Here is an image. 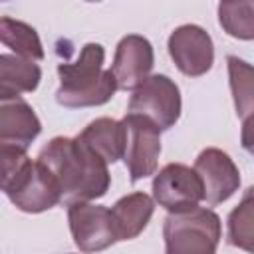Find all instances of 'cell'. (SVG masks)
<instances>
[{
	"mask_svg": "<svg viewBox=\"0 0 254 254\" xmlns=\"http://www.w3.org/2000/svg\"><path fill=\"white\" fill-rule=\"evenodd\" d=\"M0 40L6 48L12 50V54L30 58V60H44V46L42 40L36 32V28H32L30 24L10 18V16H2L0 18Z\"/></svg>",
	"mask_w": 254,
	"mask_h": 254,
	"instance_id": "e0dca14e",
	"label": "cell"
},
{
	"mask_svg": "<svg viewBox=\"0 0 254 254\" xmlns=\"http://www.w3.org/2000/svg\"><path fill=\"white\" fill-rule=\"evenodd\" d=\"M240 143H242L244 151H248L250 155H254V113H250V115L244 117V121H242Z\"/></svg>",
	"mask_w": 254,
	"mask_h": 254,
	"instance_id": "ffe728a7",
	"label": "cell"
},
{
	"mask_svg": "<svg viewBox=\"0 0 254 254\" xmlns=\"http://www.w3.org/2000/svg\"><path fill=\"white\" fill-rule=\"evenodd\" d=\"M125 127L123 161L131 183L155 175L161 155V129L145 115L125 113L121 119Z\"/></svg>",
	"mask_w": 254,
	"mask_h": 254,
	"instance_id": "8992f818",
	"label": "cell"
},
{
	"mask_svg": "<svg viewBox=\"0 0 254 254\" xmlns=\"http://www.w3.org/2000/svg\"><path fill=\"white\" fill-rule=\"evenodd\" d=\"M226 67L236 115L244 119L254 113V65L238 56H228Z\"/></svg>",
	"mask_w": 254,
	"mask_h": 254,
	"instance_id": "ac0fdd59",
	"label": "cell"
},
{
	"mask_svg": "<svg viewBox=\"0 0 254 254\" xmlns=\"http://www.w3.org/2000/svg\"><path fill=\"white\" fill-rule=\"evenodd\" d=\"M155 65V52L151 42L139 34H127L119 40L111 64V71L117 79V87L133 91L139 87Z\"/></svg>",
	"mask_w": 254,
	"mask_h": 254,
	"instance_id": "8fae6325",
	"label": "cell"
},
{
	"mask_svg": "<svg viewBox=\"0 0 254 254\" xmlns=\"http://www.w3.org/2000/svg\"><path fill=\"white\" fill-rule=\"evenodd\" d=\"M194 171L202 181L204 200L210 206L226 202L240 189V171L230 155L222 149H202L194 159Z\"/></svg>",
	"mask_w": 254,
	"mask_h": 254,
	"instance_id": "30bf717a",
	"label": "cell"
},
{
	"mask_svg": "<svg viewBox=\"0 0 254 254\" xmlns=\"http://www.w3.org/2000/svg\"><path fill=\"white\" fill-rule=\"evenodd\" d=\"M218 24L230 38L254 40V0H220Z\"/></svg>",
	"mask_w": 254,
	"mask_h": 254,
	"instance_id": "d6986e66",
	"label": "cell"
},
{
	"mask_svg": "<svg viewBox=\"0 0 254 254\" xmlns=\"http://www.w3.org/2000/svg\"><path fill=\"white\" fill-rule=\"evenodd\" d=\"M181 89L169 75L163 73L149 75L139 87L133 89V95L127 103V113L149 117L161 131L175 127L181 117Z\"/></svg>",
	"mask_w": 254,
	"mask_h": 254,
	"instance_id": "5b68a950",
	"label": "cell"
},
{
	"mask_svg": "<svg viewBox=\"0 0 254 254\" xmlns=\"http://www.w3.org/2000/svg\"><path fill=\"white\" fill-rule=\"evenodd\" d=\"M85 2H101V0H85Z\"/></svg>",
	"mask_w": 254,
	"mask_h": 254,
	"instance_id": "44dd1931",
	"label": "cell"
},
{
	"mask_svg": "<svg viewBox=\"0 0 254 254\" xmlns=\"http://www.w3.org/2000/svg\"><path fill=\"white\" fill-rule=\"evenodd\" d=\"M226 236L228 244L254 252V185L244 190L240 202L228 212Z\"/></svg>",
	"mask_w": 254,
	"mask_h": 254,
	"instance_id": "2e32d148",
	"label": "cell"
},
{
	"mask_svg": "<svg viewBox=\"0 0 254 254\" xmlns=\"http://www.w3.org/2000/svg\"><path fill=\"white\" fill-rule=\"evenodd\" d=\"M67 224L73 244L81 252H99L119 242L111 208L93 204L91 200L69 202Z\"/></svg>",
	"mask_w": 254,
	"mask_h": 254,
	"instance_id": "52a82bcc",
	"label": "cell"
},
{
	"mask_svg": "<svg viewBox=\"0 0 254 254\" xmlns=\"http://www.w3.org/2000/svg\"><path fill=\"white\" fill-rule=\"evenodd\" d=\"M58 179L62 189V202L101 198L111 185L107 161L91 149L79 135L54 137L48 141L38 157Z\"/></svg>",
	"mask_w": 254,
	"mask_h": 254,
	"instance_id": "6da1fadb",
	"label": "cell"
},
{
	"mask_svg": "<svg viewBox=\"0 0 254 254\" xmlns=\"http://www.w3.org/2000/svg\"><path fill=\"white\" fill-rule=\"evenodd\" d=\"M103 62V46L89 42L81 48L73 64H58L60 87L56 91V101L69 109L105 105L119 87L113 71L105 69Z\"/></svg>",
	"mask_w": 254,
	"mask_h": 254,
	"instance_id": "3957f363",
	"label": "cell"
},
{
	"mask_svg": "<svg viewBox=\"0 0 254 254\" xmlns=\"http://www.w3.org/2000/svg\"><path fill=\"white\" fill-rule=\"evenodd\" d=\"M167 50L177 69L189 77H200L214 64V44L210 34L196 24H183L169 36Z\"/></svg>",
	"mask_w": 254,
	"mask_h": 254,
	"instance_id": "9c48e42d",
	"label": "cell"
},
{
	"mask_svg": "<svg viewBox=\"0 0 254 254\" xmlns=\"http://www.w3.org/2000/svg\"><path fill=\"white\" fill-rule=\"evenodd\" d=\"M153 198L169 212H181L204 200V189L194 167L169 163L153 179Z\"/></svg>",
	"mask_w": 254,
	"mask_h": 254,
	"instance_id": "ba28073f",
	"label": "cell"
},
{
	"mask_svg": "<svg viewBox=\"0 0 254 254\" xmlns=\"http://www.w3.org/2000/svg\"><path fill=\"white\" fill-rule=\"evenodd\" d=\"M222 238L220 216L212 208L192 206L181 212H169L163 222V240L167 254H212Z\"/></svg>",
	"mask_w": 254,
	"mask_h": 254,
	"instance_id": "277c9868",
	"label": "cell"
},
{
	"mask_svg": "<svg viewBox=\"0 0 254 254\" xmlns=\"http://www.w3.org/2000/svg\"><path fill=\"white\" fill-rule=\"evenodd\" d=\"M42 69L36 60L18 54H0V99L38 89Z\"/></svg>",
	"mask_w": 254,
	"mask_h": 254,
	"instance_id": "5bb4252c",
	"label": "cell"
},
{
	"mask_svg": "<svg viewBox=\"0 0 254 254\" xmlns=\"http://www.w3.org/2000/svg\"><path fill=\"white\" fill-rule=\"evenodd\" d=\"M155 212V198L147 192H129L115 200L111 206L115 230L119 240H133L137 238L149 224Z\"/></svg>",
	"mask_w": 254,
	"mask_h": 254,
	"instance_id": "4fadbf2b",
	"label": "cell"
},
{
	"mask_svg": "<svg viewBox=\"0 0 254 254\" xmlns=\"http://www.w3.org/2000/svg\"><path fill=\"white\" fill-rule=\"evenodd\" d=\"M79 137L91 149H95L107 163L113 165L119 159H123V151H125L123 121H117L113 117H97L79 133Z\"/></svg>",
	"mask_w": 254,
	"mask_h": 254,
	"instance_id": "9a60e30c",
	"label": "cell"
},
{
	"mask_svg": "<svg viewBox=\"0 0 254 254\" xmlns=\"http://www.w3.org/2000/svg\"><path fill=\"white\" fill-rule=\"evenodd\" d=\"M0 157L2 192L18 210L38 214L62 202L58 179L42 161H32L26 149L0 145Z\"/></svg>",
	"mask_w": 254,
	"mask_h": 254,
	"instance_id": "7a4b0ae2",
	"label": "cell"
},
{
	"mask_svg": "<svg viewBox=\"0 0 254 254\" xmlns=\"http://www.w3.org/2000/svg\"><path fill=\"white\" fill-rule=\"evenodd\" d=\"M42 133L34 107L20 95L0 99V145L26 149Z\"/></svg>",
	"mask_w": 254,
	"mask_h": 254,
	"instance_id": "7c38bea8",
	"label": "cell"
}]
</instances>
